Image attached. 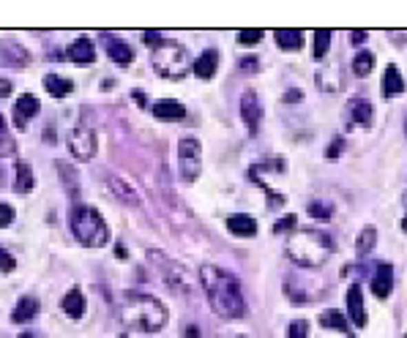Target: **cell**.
<instances>
[{
    "label": "cell",
    "mask_w": 407,
    "mask_h": 338,
    "mask_svg": "<svg viewBox=\"0 0 407 338\" xmlns=\"http://www.w3.org/2000/svg\"><path fill=\"white\" fill-rule=\"evenodd\" d=\"M375 107L369 98H350L347 101V129H366L372 126Z\"/></svg>",
    "instance_id": "9"
},
{
    "label": "cell",
    "mask_w": 407,
    "mask_h": 338,
    "mask_svg": "<svg viewBox=\"0 0 407 338\" xmlns=\"http://www.w3.org/2000/svg\"><path fill=\"white\" fill-rule=\"evenodd\" d=\"M402 229H405V232H407V215H405V218H402Z\"/></svg>",
    "instance_id": "49"
},
{
    "label": "cell",
    "mask_w": 407,
    "mask_h": 338,
    "mask_svg": "<svg viewBox=\"0 0 407 338\" xmlns=\"http://www.w3.org/2000/svg\"><path fill=\"white\" fill-rule=\"evenodd\" d=\"M115 254H118L121 260H126V249H123V246H118V249H115Z\"/></svg>",
    "instance_id": "48"
},
{
    "label": "cell",
    "mask_w": 407,
    "mask_h": 338,
    "mask_svg": "<svg viewBox=\"0 0 407 338\" xmlns=\"http://www.w3.org/2000/svg\"><path fill=\"white\" fill-rule=\"evenodd\" d=\"M200 278L205 286V295L213 306V311L222 319H241L246 314V300L241 292V284L233 273L222 271L216 265H202L200 268Z\"/></svg>",
    "instance_id": "1"
},
{
    "label": "cell",
    "mask_w": 407,
    "mask_h": 338,
    "mask_svg": "<svg viewBox=\"0 0 407 338\" xmlns=\"http://www.w3.org/2000/svg\"><path fill=\"white\" fill-rule=\"evenodd\" d=\"M227 229L233 235H238V237H254L257 235V221L251 215H246V213H236V215L227 218Z\"/></svg>",
    "instance_id": "20"
},
{
    "label": "cell",
    "mask_w": 407,
    "mask_h": 338,
    "mask_svg": "<svg viewBox=\"0 0 407 338\" xmlns=\"http://www.w3.org/2000/svg\"><path fill=\"white\" fill-rule=\"evenodd\" d=\"M375 246H377V229H375V226H364V229L358 232V240H355L358 257H369Z\"/></svg>",
    "instance_id": "27"
},
{
    "label": "cell",
    "mask_w": 407,
    "mask_h": 338,
    "mask_svg": "<svg viewBox=\"0 0 407 338\" xmlns=\"http://www.w3.org/2000/svg\"><path fill=\"white\" fill-rule=\"evenodd\" d=\"M186 338H200V330H197L194 325H189V328H186Z\"/></svg>",
    "instance_id": "46"
},
{
    "label": "cell",
    "mask_w": 407,
    "mask_h": 338,
    "mask_svg": "<svg viewBox=\"0 0 407 338\" xmlns=\"http://www.w3.org/2000/svg\"><path fill=\"white\" fill-rule=\"evenodd\" d=\"M44 142L55 145V129H47V131H44Z\"/></svg>",
    "instance_id": "45"
},
{
    "label": "cell",
    "mask_w": 407,
    "mask_h": 338,
    "mask_svg": "<svg viewBox=\"0 0 407 338\" xmlns=\"http://www.w3.org/2000/svg\"><path fill=\"white\" fill-rule=\"evenodd\" d=\"M342 150H344V139H342V136H336V139H333V142L326 147V158L328 161L339 158V156H342Z\"/></svg>",
    "instance_id": "37"
},
{
    "label": "cell",
    "mask_w": 407,
    "mask_h": 338,
    "mask_svg": "<svg viewBox=\"0 0 407 338\" xmlns=\"http://www.w3.org/2000/svg\"><path fill=\"white\" fill-rule=\"evenodd\" d=\"M273 39H276L279 50H284V52H295V50L304 47V33L301 30H276Z\"/></svg>",
    "instance_id": "24"
},
{
    "label": "cell",
    "mask_w": 407,
    "mask_h": 338,
    "mask_svg": "<svg viewBox=\"0 0 407 338\" xmlns=\"http://www.w3.org/2000/svg\"><path fill=\"white\" fill-rule=\"evenodd\" d=\"M306 213L312 215V218H320V221H328L331 218V213H333V207L326 202H312L306 207Z\"/></svg>",
    "instance_id": "33"
},
{
    "label": "cell",
    "mask_w": 407,
    "mask_h": 338,
    "mask_svg": "<svg viewBox=\"0 0 407 338\" xmlns=\"http://www.w3.org/2000/svg\"><path fill=\"white\" fill-rule=\"evenodd\" d=\"M44 87H47L50 96L63 98V96H69V93L74 90V82H72V79H63V76H58V74H47V76H44Z\"/></svg>",
    "instance_id": "25"
},
{
    "label": "cell",
    "mask_w": 407,
    "mask_h": 338,
    "mask_svg": "<svg viewBox=\"0 0 407 338\" xmlns=\"http://www.w3.org/2000/svg\"><path fill=\"white\" fill-rule=\"evenodd\" d=\"M14 172H17V178H14V191H17V194H28V191H33L36 180H33V169H30V164L17 161Z\"/></svg>",
    "instance_id": "23"
},
{
    "label": "cell",
    "mask_w": 407,
    "mask_h": 338,
    "mask_svg": "<svg viewBox=\"0 0 407 338\" xmlns=\"http://www.w3.org/2000/svg\"><path fill=\"white\" fill-rule=\"evenodd\" d=\"M154 118L156 120H164V123H178L186 118V107L175 98H162L154 104Z\"/></svg>",
    "instance_id": "16"
},
{
    "label": "cell",
    "mask_w": 407,
    "mask_h": 338,
    "mask_svg": "<svg viewBox=\"0 0 407 338\" xmlns=\"http://www.w3.org/2000/svg\"><path fill=\"white\" fill-rule=\"evenodd\" d=\"M241 338H246V336H241Z\"/></svg>",
    "instance_id": "54"
},
{
    "label": "cell",
    "mask_w": 407,
    "mask_h": 338,
    "mask_svg": "<svg viewBox=\"0 0 407 338\" xmlns=\"http://www.w3.org/2000/svg\"><path fill=\"white\" fill-rule=\"evenodd\" d=\"M39 109H41V104H39V98H36L33 93L19 96V98L14 101V109H11L14 126H17L19 131H25V129H28V123H30V118H36V115H39Z\"/></svg>",
    "instance_id": "10"
},
{
    "label": "cell",
    "mask_w": 407,
    "mask_h": 338,
    "mask_svg": "<svg viewBox=\"0 0 407 338\" xmlns=\"http://www.w3.org/2000/svg\"><path fill=\"white\" fill-rule=\"evenodd\" d=\"M287 254L301 268H323L328 257L333 254V243L323 229H295Z\"/></svg>",
    "instance_id": "3"
},
{
    "label": "cell",
    "mask_w": 407,
    "mask_h": 338,
    "mask_svg": "<svg viewBox=\"0 0 407 338\" xmlns=\"http://www.w3.org/2000/svg\"><path fill=\"white\" fill-rule=\"evenodd\" d=\"M331 47V30H315V39H312V58L315 61H323Z\"/></svg>",
    "instance_id": "29"
},
{
    "label": "cell",
    "mask_w": 407,
    "mask_h": 338,
    "mask_svg": "<svg viewBox=\"0 0 407 338\" xmlns=\"http://www.w3.org/2000/svg\"><path fill=\"white\" fill-rule=\"evenodd\" d=\"M178 169L183 183H194L202 172V145L197 136H183L178 142Z\"/></svg>",
    "instance_id": "6"
},
{
    "label": "cell",
    "mask_w": 407,
    "mask_h": 338,
    "mask_svg": "<svg viewBox=\"0 0 407 338\" xmlns=\"http://www.w3.org/2000/svg\"><path fill=\"white\" fill-rule=\"evenodd\" d=\"M402 90H405V79H402V74H399V68L394 66H386V76H383V96L386 98H394V96H402Z\"/></svg>",
    "instance_id": "22"
},
{
    "label": "cell",
    "mask_w": 407,
    "mask_h": 338,
    "mask_svg": "<svg viewBox=\"0 0 407 338\" xmlns=\"http://www.w3.org/2000/svg\"><path fill=\"white\" fill-rule=\"evenodd\" d=\"M295 226H298V218L290 213V215H284V218H279V221H276L273 232H276V235H282V232H290V229H295Z\"/></svg>",
    "instance_id": "35"
},
{
    "label": "cell",
    "mask_w": 407,
    "mask_h": 338,
    "mask_svg": "<svg viewBox=\"0 0 407 338\" xmlns=\"http://www.w3.org/2000/svg\"><path fill=\"white\" fill-rule=\"evenodd\" d=\"M241 118H244V126L249 134H257L260 129V120H262V104L257 98L254 90H246L244 98H241Z\"/></svg>",
    "instance_id": "11"
},
{
    "label": "cell",
    "mask_w": 407,
    "mask_h": 338,
    "mask_svg": "<svg viewBox=\"0 0 407 338\" xmlns=\"http://www.w3.org/2000/svg\"><path fill=\"white\" fill-rule=\"evenodd\" d=\"M14 90V85H11V79H0V96H8Z\"/></svg>",
    "instance_id": "43"
},
{
    "label": "cell",
    "mask_w": 407,
    "mask_h": 338,
    "mask_svg": "<svg viewBox=\"0 0 407 338\" xmlns=\"http://www.w3.org/2000/svg\"><path fill=\"white\" fill-rule=\"evenodd\" d=\"M241 68H244V71H249V68L254 71V68H257V61H241Z\"/></svg>",
    "instance_id": "47"
},
{
    "label": "cell",
    "mask_w": 407,
    "mask_h": 338,
    "mask_svg": "<svg viewBox=\"0 0 407 338\" xmlns=\"http://www.w3.org/2000/svg\"><path fill=\"white\" fill-rule=\"evenodd\" d=\"M372 292H375V297L377 300H386L391 292H394V268H391V262H383V265H377L375 273H372Z\"/></svg>",
    "instance_id": "14"
},
{
    "label": "cell",
    "mask_w": 407,
    "mask_h": 338,
    "mask_svg": "<svg viewBox=\"0 0 407 338\" xmlns=\"http://www.w3.org/2000/svg\"><path fill=\"white\" fill-rule=\"evenodd\" d=\"M372 68H375V55H372V52L361 50V52L353 58V71H355L358 76H369V74H372Z\"/></svg>",
    "instance_id": "30"
},
{
    "label": "cell",
    "mask_w": 407,
    "mask_h": 338,
    "mask_svg": "<svg viewBox=\"0 0 407 338\" xmlns=\"http://www.w3.org/2000/svg\"><path fill=\"white\" fill-rule=\"evenodd\" d=\"M109 189H112V194H115V197H121L126 204L140 202V200H137V194L129 189V183H123V180H118V178H112V180H109Z\"/></svg>",
    "instance_id": "32"
},
{
    "label": "cell",
    "mask_w": 407,
    "mask_h": 338,
    "mask_svg": "<svg viewBox=\"0 0 407 338\" xmlns=\"http://www.w3.org/2000/svg\"><path fill=\"white\" fill-rule=\"evenodd\" d=\"M260 41H262V30H241L238 33V44H244V47L260 44Z\"/></svg>",
    "instance_id": "36"
},
{
    "label": "cell",
    "mask_w": 407,
    "mask_h": 338,
    "mask_svg": "<svg viewBox=\"0 0 407 338\" xmlns=\"http://www.w3.org/2000/svg\"><path fill=\"white\" fill-rule=\"evenodd\" d=\"M61 308H63V314L69 319H82V314H85V295H82L77 286L69 289L63 295V300H61Z\"/></svg>",
    "instance_id": "19"
},
{
    "label": "cell",
    "mask_w": 407,
    "mask_h": 338,
    "mask_svg": "<svg viewBox=\"0 0 407 338\" xmlns=\"http://www.w3.org/2000/svg\"><path fill=\"white\" fill-rule=\"evenodd\" d=\"M17 153V142L14 136L8 134V126H6V118L0 115V158H8Z\"/></svg>",
    "instance_id": "31"
},
{
    "label": "cell",
    "mask_w": 407,
    "mask_h": 338,
    "mask_svg": "<svg viewBox=\"0 0 407 338\" xmlns=\"http://www.w3.org/2000/svg\"><path fill=\"white\" fill-rule=\"evenodd\" d=\"M118 338H129V336H118Z\"/></svg>",
    "instance_id": "52"
},
{
    "label": "cell",
    "mask_w": 407,
    "mask_h": 338,
    "mask_svg": "<svg viewBox=\"0 0 407 338\" xmlns=\"http://www.w3.org/2000/svg\"><path fill=\"white\" fill-rule=\"evenodd\" d=\"M101 41H104L107 55H109L112 63H118V66H129V63L134 61V50H132L123 39H118V36H112V33H101Z\"/></svg>",
    "instance_id": "13"
},
{
    "label": "cell",
    "mask_w": 407,
    "mask_h": 338,
    "mask_svg": "<svg viewBox=\"0 0 407 338\" xmlns=\"http://www.w3.org/2000/svg\"><path fill=\"white\" fill-rule=\"evenodd\" d=\"M14 224V207L0 202V226H11Z\"/></svg>",
    "instance_id": "39"
},
{
    "label": "cell",
    "mask_w": 407,
    "mask_h": 338,
    "mask_svg": "<svg viewBox=\"0 0 407 338\" xmlns=\"http://www.w3.org/2000/svg\"><path fill=\"white\" fill-rule=\"evenodd\" d=\"M143 39H145V44H148L151 50H156V47H159V44H162V41H164L162 36H159V33H154V30H148V33H145Z\"/></svg>",
    "instance_id": "40"
},
{
    "label": "cell",
    "mask_w": 407,
    "mask_h": 338,
    "mask_svg": "<svg viewBox=\"0 0 407 338\" xmlns=\"http://www.w3.org/2000/svg\"><path fill=\"white\" fill-rule=\"evenodd\" d=\"M19 338H33V336H30V333H22V336H19Z\"/></svg>",
    "instance_id": "50"
},
{
    "label": "cell",
    "mask_w": 407,
    "mask_h": 338,
    "mask_svg": "<svg viewBox=\"0 0 407 338\" xmlns=\"http://www.w3.org/2000/svg\"><path fill=\"white\" fill-rule=\"evenodd\" d=\"M69 229L85 249H101L109 240V226L104 215L90 204H72L69 207Z\"/></svg>",
    "instance_id": "4"
},
{
    "label": "cell",
    "mask_w": 407,
    "mask_h": 338,
    "mask_svg": "<svg viewBox=\"0 0 407 338\" xmlns=\"http://www.w3.org/2000/svg\"><path fill=\"white\" fill-rule=\"evenodd\" d=\"M347 322L355 328H366V308H364V292L358 284L347 289Z\"/></svg>",
    "instance_id": "15"
},
{
    "label": "cell",
    "mask_w": 407,
    "mask_h": 338,
    "mask_svg": "<svg viewBox=\"0 0 407 338\" xmlns=\"http://www.w3.org/2000/svg\"><path fill=\"white\" fill-rule=\"evenodd\" d=\"M405 136H407V123H405Z\"/></svg>",
    "instance_id": "51"
},
{
    "label": "cell",
    "mask_w": 407,
    "mask_h": 338,
    "mask_svg": "<svg viewBox=\"0 0 407 338\" xmlns=\"http://www.w3.org/2000/svg\"><path fill=\"white\" fill-rule=\"evenodd\" d=\"M306 333H309V322H304V319H295L287 328V338H306Z\"/></svg>",
    "instance_id": "34"
},
{
    "label": "cell",
    "mask_w": 407,
    "mask_h": 338,
    "mask_svg": "<svg viewBox=\"0 0 407 338\" xmlns=\"http://www.w3.org/2000/svg\"><path fill=\"white\" fill-rule=\"evenodd\" d=\"M66 58H69L72 63H82V66L93 63V61H96V50H93V41H90L87 36H80L77 41H72V44L66 47Z\"/></svg>",
    "instance_id": "17"
},
{
    "label": "cell",
    "mask_w": 407,
    "mask_h": 338,
    "mask_svg": "<svg viewBox=\"0 0 407 338\" xmlns=\"http://www.w3.org/2000/svg\"><path fill=\"white\" fill-rule=\"evenodd\" d=\"M69 153L77 158V161H90L96 156V134L90 129H72L69 131Z\"/></svg>",
    "instance_id": "8"
},
{
    "label": "cell",
    "mask_w": 407,
    "mask_h": 338,
    "mask_svg": "<svg viewBox=\"0 0 407 338\" xmlns=\"http://www.w3.org/2000/svg\"><path fill=\"white\" fill-rule=\"evenodd\" d=\"M151 257V262H156L159 265V275L164 278V284L169 286V289H175V292H189V281H186V271L178 265V262H172V260H167V257H159L156 251H151L148 254Z\"/></svg>",
    "instance_id": "7"
},
{
    "label": "cell",
    "mask_w": 407,
    "mask_h": 338,
    "mask_svg": "<svg viewBox=\"0 0 407 338\" xmlns=\"http://www.w3.org/2000/svg\"><path fill=\"white\" fill-rule=\"evenodd\" d=\"M320 325L331 328V330H339V333H350V325H347V314L336 311V308H326L320 314Z\"/></svg>",
    "instance_id": "26"
},
{
    "label": "cell",
    "mask_w": 407,
    "mask_h": 338,
    "mask_svg": "<svg viewBox=\"0 0 407 338\" xmlns=\"http://www.w3.org/2000/svg\"><path fill=\"white\" fill-rule=\"evenodd\" d=\"M118 319L140 333H159L167 325V308L162 300L145 292H123L118 300Z\"/></svg>",
    "instance_id": "2"
},
{
    "label": "cell",
    "mask_w": 407,
    "mask_h": 338,
    "mask_svg": "<svg viewBox=\"0 0 407 338\" xmlns=\"http://www.w3.org/2000/svg\"><path fill=\"white\" fill-rule=\"evenodd\" d=\"M216 68H219V52H216V50H205V52L194 61V74H197L200 79H213Z\"/></svg>",
    "instance_id": "21"
},
{
    "label": "cell",
    "mask_w": 407,
    "mask_h": 338,
    "mask_svg": "<svg viewBox=\"0 0 407 338\" xmlns=\"http://www.w3.org/2000/svg\"><path fill=\"white\" fill-rule=\"evenodd\" d=\"M14 268H17V260L0 246V273H8V271H14Z\"/></svg>",
    "instance_id": "38"
},
{
    "label": "cell",
    "mask_w": 407,
    "mask_h": 338,
    "mask_svg": "<svg viewBox=\"0 0 407 338\" xmlns=\"http://www.w3.org/2000/svg\"><path fill=\"white\" fill-rule=\"evenodd\" d=\"M36 314H39V300H36L33 295H25V297H19V303L14 306L11 319H14L17 325H25V322L36 319Z\"/></svg>",
    "instance_id": "18"
},
{
    "label": "cell",
    "mask_w": 407,
    "mask_h": 338,
    "mask_svg": "<svg viewBox=\"0 0 407 338\" xmlns=\"http://www.w3.org/2000/svg\"><path fill=\"white\" fill-rule=\"evenodd\" d=\"M350 41H353L355 47H358V44H364V41H366V33H364V30H353V36H350Z\"/></svg>",
    "instance_id": "41"
},
{
    "label": "cell",
    "mask_w": 407,
    "mask_h": 338,
    "mask_svg": "<svg viewBox=\"0 0 407 338\" xmlns=\"http://www.w3.org/2000/svg\"><path fill=\"white\" fill-rule=\"evenodd\" d=\"M30 63V52L22 47V44H17V41H11V39H3L0 41V66H8V68H22Z\"/></svg>",
    "instance_id": "12"
},
{
    "label": "cell",
    "mask_w": 407,
    "mask_h": 338,
    "mask_svg": "<svg viewBox=\"0 0 407 338\" xmlns=\"http://www.w3.org/2000/svg\"><path fill=\"white\" fill-rule=\"evenodd\" d=\"M132 96H134V101H137L140 107H145V93H143V90H134Z\"/></svg>",
    "instance_id": "44"
},
{
    "label": "cell",
    "mask_w": 407,
    "mask_h": 338,
    "mask_svg": "<svg viewBox=\"0 0 407 338\" xmlns=\"http://www.w3.org/2000/svg\"><path fill=\"white\" fill-rule=\"evenodd\" d=\"M317 82H320V87L326 90V93H336L339 87H342V79H339V63H331L326 66L320 74H317Z\"/></svg>",
    "instance_id": "28"
},
{
    "label": "cell",
    "mask_w": 407,
    "mask_h": 338,
    "mask_svg": "<svg viewBox=\"0 0 407 338\" xmlns=\"http://www.w3.org/2000/svg\"><path fill=\"white\" fill-rule=\"evenodd\" d=\"M151 61L154 68L162 79H183L186 71H189V52L183 44L172 41V39H164L156 50H151Z\"/></svg>",
    "instance_id": "5"
},
{
    "label": "cell",
    "mask_w": 407,
    "mask_h": 338,
    "mask_svg": "<svg viewBox=\"0 0 407 338\" xmlns=\"http://www.w3.org/2000/svg\"><path fill=\"white\" fill-rule=\"evenodd\" d=\"M402 338H407V333H405V336H402Z\"/></svg>",
    "instance_id": "53"
},
{
    "label": "cell",
    "mask_w": 407,
    "mask_h": 338,
    "mask_svg": "<svg viewBox=\"0 0 407 338\" xmlns=\"http://www.w3.org/2000/svg\"><path fill=\"white\" fill-rule=\"evenodd\" d=\"M301 98H304L301 90H287V93H284V101H301Z\"/></svg>",
    "instance_id": "42"
}]
</instances>
